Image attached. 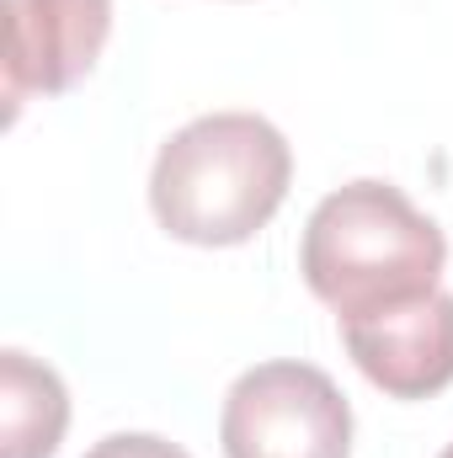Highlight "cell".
Wrapping results in <instances>:
<instances>
[{"instance_id":"obj_6","label":"cell","mask_w":453,"mask_h":458,"mask_svg":"<svg viewBox=\"0 0 453 458\" xmlns=\"http://www.w3.org/2000/svg\"><path fill=\"white\" fill-rule=\"evenodd\" d=\"M70 427V394L64 378L5 346L0 352V458H54Z\"/></svg>"},{"instance_id":"obj_5","label":"cell","mask_w":453,"mask_h":458,"mask_svg":"<svg viewBox=\"0 0 453 458\" xmlns=\"http://www.w3.org/2000/svg\"><path fill=\"white\" fill-rule=\"evenodd\" d=\"M357 373L389 400H432L453 384V293H427L379 315L341 320Z\"/></svg>"},{"instance_id":"obj_7","label":"cell","mask_w":453,"mask_h":458,"mask_svg":"<svg viewBox=\"0 0 453 458\" xmlns=\"http://www.w3.org/2000/svg\"><path fill=\"white\" fill-rule=\"evenodd\" d=\"M86 458H192V454L176 448V443H166V437H155V432H113Z\"/></svg>"},{"instance_id":"obj_8","label":"cell","mask_w":453,"mask_h":458,"mask_svg":"<svg viewBox=\"0 0 453 458\" xmlns=\"http://www.w3.org/2000/svg\"><path fill=\"white\" fill-rule=\"evenodd\" d=\"M438 458H453V443H449V448H443V454H438Z\"/></svg>"},{"instance_id":"obj_1","label":"cell","mask_w":453,"mask_h":458,"mask_svg":"<svg viewBox=\"0 0 453 458\" xmlns=\"http://www.w3.org/2000/svg\"><path fill=\"white\" fill-rule=\"evenodd\" d=\"M294 182L288 139L256 113H209L176 128L150 171V208L171 240L245 245L272 225Z\"/></svg>"},{"instance_id":"obj_4","label":"cell","mask_w":453,"mask_h":458,"mask_svg":"<svg viewBox=\"0 0 453 458\" xmlns=\"http://www.w3.org/2000/svg\"><path fill=\"white\" fill-rule=\"evenodd\" d=\"M113 38V0H5V123L81 86Z\"/></svg>"},{"instance_id":"obj_3","label":"cell","mask_w":453,"mask_h":458,"mask_svg":"<svg viewBox=\"0 0 453 458\" xmlns=\"http://www.w3.org/2000/svg\"><path fill=\"white\" fill-rule=\"evenodd\" d=\"M225 458H352V405L315 362H256L225 394Z\"/></svg>"},{"instance_id":"obj_2","label":"cell","mask_w":453,"mask_h":458,"mask_svg":"<svg viewBox=\"0 0 453 458\" xmlns=\"http://www.w3.org/2000/svg\"><path fill=\"white\" fill-rule=\"evenodd\" d=\"M449 240L400 187L346 182L310 214L299 240V272L337 320L379 315L438 293Z\"/></svg>"}]
</instances>
